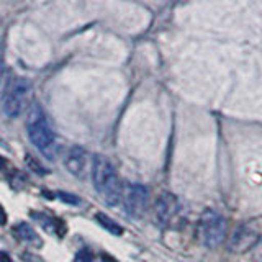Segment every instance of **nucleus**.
<instances>
[{
	"label": "nucleus",
	"mask_w": 262,
	"mask_h": 262,
	"mask_svg": "<svg viewBox=\"0 0 262 262\" xmlns=\"http://www.w3.org/2000/svg\"><path fill=\"white\" fill-rule=\"evenodd\" d=\"M92 180L97 193L100 199L115 207L121 200V182L117 176V170L105 156L97 154L92 161Z\"/></svg>",
	"instance_id": "f257e3e1"
},
{
	"label": "nucleus",
	"mask_w": 262,
	"mask_h": 262,
	"mask_svg": "<svg viewBox=\"0 0 262 262\" xmlns=\"http://www.w3.org/2000/svg\"><path fill=\"white\" fill-rule=\"evenodd\" d=\"M27 133L30 141L35 144L38 149L48 156L49 159H54L56 149V136L53 133V128L49 126V121L43 108L38 103H33L28 110L27 118Z\"/></svg>",
	"instance_id": "f03ea898"
},
{
	"label": "nucleus",
	"mask_w": 262,
	"mask_h": 262,
	"mask_svg": "<svg viewBox=\"0 0 262 262\" xmlns=\"http://www.w3.org/2000/svg\"><path fill=\"white\" fill-rule=\"evenodd\" d=\"M30 82L21 76L10 79L4 94V112L8 118H16L25 112L30 100Z\"/></svg>",
	"instance_id": "7ed1b4c3"
},
{
	"label": "nucleus",
	"mask_w": 262,
	"mask_h": 262,
	"mask_svg": "<svg viewBox=\"0 0 262 262\" xmlns=\"http://www.w3.org/2000/svg\"><path fill=\"white\" fill-rule=\"evenodd\" d=\"M199 236L208 249H215L225 241L226 236V221L215 210L203 211L199 221Z\"/></svg>",
	"instance_id": "20e7f679"
},
{
	"label": "nucleus",
	"mask_w": 262,
	"mask_h": 262,
	"mask_svg": "<svg viewBox=\"0 0 262 262\" xmlns=\"http://www.w3.org/2000/svg\"><path fill=\"white\" fill-rule=\"evenodd\" d=\"M147 200H149V192H147V188L144 185L141 184L129 185L125 193L126 213L131 218H141L146 213Z\"/></svg>",
	"instance_id": "39448f33"
},
{
	"label": "nucleus",
	"mask_w": 262,
	"mask_h": 262,
	"mask_svg": "<svg viewBox=\"0 0 262 262\" xmlns=\"http://www.w3.org/2000/svg\"><path fill=\"white\" fill-rule=\"evenodd\" d=\"M177 210H179V202L174 193L170 192L159 193L158 200L154 203V215L159 223H169L176 216Z\"/></svg>",
	"instance_id": "423d86ee"
},
{
	"label": "nucleus",
	"mask_w": 262,
	"mask_h": 262,
	"mask_svg": "<svg viewBox=\"0 0 262 262\" xmlns=\"http://www.w3.org/2000/svg\"><path fill=\"white\" fill-rule=\"evenodd\" d=\"M87 152L85 149H82L79 146H74L69 149L68 156L64 159V166L72 176L76 177H85V170H87Z\"/></svg>",
	"instance_id": "0eeeda50"
},
{
	"label": "nucleus",
	"mask_w": 262,
	"mask_h": 262,
	"mask_svg": "<svg viewBox=\"0 0 262 262\" xmlns=\"http://www.w3.org/2000/svg\"><path fill=\"white\" fill-rule=\"evenodd\" d=\"M259 243V236L256 231H252L251 228L248 226H243V228H237L236 233L233 236V241H231V248L237 252H243L246 249H249L251 246L256 248V244Z\"/></svg>",
	"instance_id": "6e6552de"
},
{
	"label": "nucleus",
	"mask_w": 262,
	"mask_h": 262,
	"mask_svg": "<svg viewBox=\"0 0 262 262\" xmlns=\"http://www.w3.org/2000/svg\"><path fill=\"white\" fill-rule=\"evenodd\" d=\"M13 233L23 243H27L30 246H41V239H39L38 233L28 223H18L13 228Z\"/></svg>",
	"instance_id": "1a4fd4ad"
},
{
	"label": "nucleus",
	"mask_w": 262,
	"mask_h": 262,
	"mask_svg": "<svg viewBox=\"0 0 262 262\" xmlns=\"http://www.w3.org/2000/svg\"><path fill=\"white\" fill-rule=\"evenodd\" d=\"M95 220H97V223L100 225L103 229H106L110 234H113V236H121L123 234V228L115 220H112L110 216H106L105 213H97Z\"/></svg>",
	"instance_id": "9d476101"
},
{
	"label": "nucleus",
	"mask_w": 262,
	"mask_h": 262,
	"mask_svg": "<svg viewBox=\"0 0 262 262\" xmlns=\"http://www.w3.org/2000/svg\"><path fill=\"white\" fill-rule=\"evenodd\" d=\"M25 161H27V164H28V166H30V169L31 170H35L36 172V174H41V176H45V174H48V172H46V169L43 167V166H41V164L35 159V158H33V156L31 154H27V156H25Z\"/></svg>",
	"instance_id": "9b49d317"
},
{
	"label": "nucleus",
	"mask_w": 262,
	"mask_h": 262,
	"mask_svg": "<svg viewBox=\"0 0 262 262\" xmlns=\"http://www.w3.org/2000/svg\"><path fill=\"white\" fill-rule=\"evenodd\" d=\"M92 260H94L92 252H90L89 249H82V251H79V254L76 256V260H74V262H92Z\"/></svg>",
	"instance_id": "f8f14e48"
},
{
	"label": "nucleus",
	"mask_w": 262,
	"mask_h": 262,
	"mask_svg": "<svg viewBox=\"0 0 262 262\" xmlns=\"http://www.w3.org/2000/svg\"><path fill=\"white\" fill-rule=\"evenodd\" d=\"M57 195L61 196V200L62 202H68V203H74V205H77L79 203V199L77 196H74L71 193H64V192H57Z\"/></svg>",
	"instance_id": "ddd939ff"
},
{
	"label": "nucleus",
	"mask_w": 262,
	"mask_h": 262,
	"mask_svg": "<svg viewBox=\"0 0 262 262\" xmlns=\"http://www.w3.org/2000/svg\"><path fill=\"white\" fill-rule=\"evenodd\" d=\"M5 223H7V213L2 205H0V225H5Z\"/></svg>",
	"instance_id": "4468645a"
},
{
	"label": "nucleus",
	"mask_w": 262,
	"mask_h": 262,
	"mask_svg": "<svg viewBox=\"0 0 262 262\" xmlns=\"http://www.w3.org/2000/svg\"><path fill=\"white\" fill-rule=\"evenodd\" d=\"M256 251H257V260L262 262V239H259V243L256 244Z\"/></svg>",
	"instance_id": "2eb2a0df"
},
{
	"label": "nucleus",
	"mask_w": 262,
	"mask_h": 262,
	"mask_svg": "<svg viewBox=\"0 0 262 262\" xmlns=\"http://www.w3.org/2000/svg\"><path fill=\"white\" fill-rule=\"evenodd\" d=\"M0 262H12V260H10V257H8L5 252L0 251Z\"/></svg>",
	"instance_id": "dca6fc26"
},
{
	"label": "nucleus",
	"mask_w": 262,
	"mask_h": 262,
	"mask_svg": "<svg viewBox=\"0 0 262 262\" xmlns=\"http://www.w3.org/2000/svg\"><path fill=\"white\" fill-rule=\"evenodd\" d=\"M102 260L103 262H117L112 256H108V254H102Z\"/></svg>",
	"instance_id": "f3484780"
},
{
	"label": "nucleus",
	"mask_w": 262,
	"mask_h": 262,
	"mask_svg": "<svg viewBox=\"0 0 262 262\" xmlns=\"http://www.w3.org/2000/svg\"><path fill=\"white\" fill-rule=\"evenodd\" d=\"M5 166H7V159L4 158V156H0V169L5 167Z\"/></svg>",
	"instance_id": "a211bd4d"
}]
</instances>
